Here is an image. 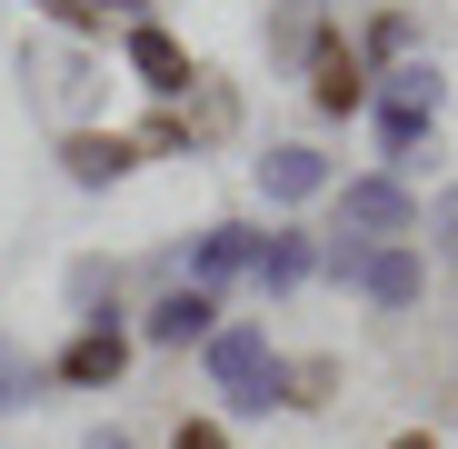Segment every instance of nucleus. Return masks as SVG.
Here are the masks:
<instances>
[{
	"instance_id": "obj_17",
	"label": "nucleus",
	"mask_w": 458,
	"mask_h": 449,
	"mask_svg": "<svg viewBox=\"0 0 458 449\" xmlns=\"http://www.w3.org/2000/svg\"><path fill=\"white\" fill-rule=\"evenodd\" d=\"M170 449H229V429H219V419H180V429H170Z\"/></svg>"
},
{
	"instance_id": "obj_16",
	"label": "nucleus",
	"mask_w": 458,
	"mask_h": 449,
	"mask_svg": "<svg viewBox=\"0 0 458 449\" xmlns=\"http://www.w3.org/2000/svg\"><path fill=\"white\" fill-rule=\"evenodd\" d=\"M140 150H190V130H180V110H160V120H140Z\"/></svg>"
},
{
	"instance_id": "obj_20",
	"label": "nucleus",
	"mask_w": 458,
	"mask_h": 449,
	"mask_svg": "<svg viewBox=\"0 0 458 449\" xmlns=\"http://www.w3.org/2000/svg\"><path fill=\"white\" fill-rule=\"evenodd\" d=\"M90 11H130V21H149V0H90Z\"/></svg>"
},
{
	"instance_id": "obj_13",
	"label": "nucleus",
	"mask_w": 458,
	"mask_h": 449,
	"mask_svg": "<svg viewBox=\"0 0 458 449\" xmlns=\"http://www.w3.org/2000/svg\"><path fill=\"white\" fill-rule=\"evenodd\" d=\"M319 0H279V11H269V50H319Z\"/></svg>"
},
{
	"instance_id": "obj_12",
	"label": "nucleus",
	"mask_w": 458,
	"mask_h": 449,
	"mask_svg": "<svg viewBox=\"0 0 458 449\" xmlns=\"http://www.w3.org/2000/svg\"><path fill=\"white\" fill-rule=\"evenodd\" d=\"M219 270H259V230H209V240H199V289H209Z\"/></svg>"
},
{
	"instance_id": "obj_22",
	"label": "nucleus",
	"mask_w": 458,
	"mask_h": 449,
	"mask_svg": "<svg viewBox=\"0 0 458 449\" xmlns=\"http://www.w3.org/2000/svg\"><path fill=\"white\" fill-rule=\"evenodd\" d=\"M90 449H130V439H110V429H100V439H90Z\"/></svg>"
},
{
	"instance_id": "obj_10",
	"label": "nucleus",
	"mask_w": 458,
	"mask_h": 449,
	"mask_svg": "<svg viewBox=\"0 0 458 449\" xmlns=\"http://www.w3.org/2000/svg\"><path fill=\"white\" fill-rule=\"evenodd\" d=\"M259 190H269V200H319V190H329V160H319V150H269V160H259Z\"/></svg>"
},
{
	"instance_id": "obj_3",
	"label": "nucleus",
	"mask_w": 458,
	"mask_h": 449,
	"mask_svg": "<svg viewBox=\"0 0 458 449\" xmlns=\"http://www.w3.org/2000/svg\"><path fill=\"white\" fill-rule=\"evenodd\" d=\"M339 220H349L369 250H389V240H409V230H419V210H409V190H399V180H349V190H339Z\"/></svg>"
},
{
	"instance_id": "obj_7",
	"label": "nucleus",
	"mask_w": 458,
	"mask_h": 449,
	"mask_svg": "<svg viewBox=\"0 0 458 449\" xmlns=\"http://www.w3.org/2000/svg\"><path fill=\"white\" fill-rule=\"evenodd\" d=\"M120 369H130V340H120L110 320H90L81 340H70V350H60V380H70V390H110V380H120Z\"/></svg>"
},
{
	"instance_id": "obj_1",
	"label": "nucleus",
	"mask_w": 458,
	"mask_h": 449,
	"mask_svg": "<svg viewBox=\"0 0 458 449\" xmlns=\"http://www.w3.org/2000/svg\"><path fill=\"white\" fill-rule=\"evenodd\" d=\"M209 380H219V400H229V410H269L289 369L269 359V340H259V330H209Z\"/></svg>"
},
{
	"instance_id": "obj_9",
	"label": "nucleus",
	"mask_w": 458,
	"mask_h": 449,
	"mask_svg": "<svg viewBox=\"0 0 458 449\" xmlns=\"http://www.w3.org/2000/svg\"><path fill=\"white\" fill-rule=\"evenodd\" d=\"M209 320H219V299L190 280V289H170L160 310H149V340H160V350H190V340H209Z\"/></svg>"
},
{
	"instance_id": "obj_21",
	"label": "nucleus",
	"mask_w": 458,
	"mask_h": 449,
	"mask_svg": "<svg viewBox=\"0 0 458 449\" xmlns=\"http://www.w3.org/2000/svg\"><path fill=\"white\" fill-rule=\"evenodd\" d=\"M389 449H438V439H428V429H399V439H389Z\"/></svg>"
},
{
	"instance_id": "obj_4",
	"label": "nucleus",
	"mask_w": 458,
	"mask_h": 449,
	"mask_svg": "<svg viewBox=\"0 0 458 449\" xmlns=\"http://www.w3.org/2000/svg\"><path fill=\"white\" fill-rule=\"evenodd\" d=\"M60 170L81 180V190H110V180L140 170V140H130V130H70V140H60Z\"/></svg>"
},
{
	"instance_id": "obj_18",
	"label": "nucleus",
	"mask_w": 458,
	"mask_h": 449,
	"mask_svg": "<svg viewBox=\"0 0 458 449\" xmlns=\"http://www.w3.org/2000/svg\"><path fill=\"white\" fill-rule=\"evenodd\" d=\"M40 11H50L60 30H100V11H90V0H40Z\"/></svg>"
},
{
	"instance_id": "obj_14",
	"label": "nucleus",
	"mask_w": 458,
	"mask_h": 449,
	"mask_svg": "<svg viewBox=\"0 0 458 449\" xmlns=\"http://www.w3.org/2000/svg\"><path fill=\"white\" fill-rule=\"evenodd\" d=\"M329 390H339V369H329V359H299L289 380H279V400H289V410H319Z\"/></svg>"
},
{
	"instance_id": "obj_8",
	"label": "nucleus",
	"mask_w": 458,
	"mask_h": 449,
	"mask_svg": "<svg viewBox=\"0 0 458 449\" xmlns=\"http://www.w3.org/2000/svg\"><path fill=\"white\" fill-rule=\"evenodd\" d=\"M349 270H359V289L378 299V310H409V299H419V250H409V240H389V250H359Z\"/></svg>"
},
{
	"instance_id": "obj_5",
	"label": "nucleus",
	"mask_w": 458,
	"mask_h": 449,
	"mask_svg": "<svg viewBox=\"0 0 458 449\" xmlns=\"http://www.w3.org/2000/svg\"><path fill=\"white\" fill-rule=\"evenodd\" d=\"M310 100H319L329 120H349V110L369 100V70H359V50H349L339 30H319V50H310Z\"/></svg>"
},
{
	"instance_id": "obj_19",
	"label": "nucleus",
	"mask_w": 458,
	"mask_h": 449,
	"mask_svg": "<svg viewBox=\"0 0 458 449\" xmlns=\"http://www.w3.org/2000/svg\"><path fill=\"white\" fill-rule=\"evenodd\" d=\"M438 250H448V260H458V190H448V200H438Z\"/></svg>"
},
{
	"instance_id": "obj_6",
	"label": "nucleus",
	"mask_w": 458,
	"mask_h": 449,
	"mask_svg": "<svg viewBox=\"0 0 458 449\" xmlns=\"http://www.w3.org/2000/svg\"><path fill=\"white\" fill-rule=\"evenodd\" d=\"M130 70H140V91H160V100H180L199 70H190V50L160 30V21H130Z\"/></svg>"
},
{
	"instance_id": "obj_15",
	"label": "nucleus",
	"mask_w": 458,
	"mask_h": 449,
	"mask_svg": "<svg viewBox=\"0 0 458 449\" xmlns=\"http://www.w3.org/2000/svg\"><path fill=\"white\" fill-rule=\"evenodd\" d=\"M259 280H269V289L310 280V250H299V240H259Z\"/></svg>"
},
{
	"instance_id": "obj_2",
	"label": "nucleus",
	"mask_w": 458,
	"mask_h": 449,
	"mask_svg": "<svg viewBox=\"0 0 458 449\" xmlns=\"http://www.w3.org/2000/svg\"><path fill=\"white\" fill-rule=\"evenodd\" d=\"M438 100H448V81H438L428 60L389 70V100H378V140H389V160H409V150H419V130L438 120Z\"/></svg>"
},
{
	"instance_id": "obj_11",
	"label": "nucleus",
	"mask_w": 458,
	"mask_h": 449,
	"mask_svg": "<svg viewBox=\"0 0 458 449\" xmlns=\"http://www.w3.org/2000/svg\"><path fill=\"white\" fill-rule=\"evenodd\" d=\"M190 91H199V100L180 110V130H190V140H219L229 120H240V100H229V81H209V70H199V81H190Z\"/></svg>"
}]
</instances>
